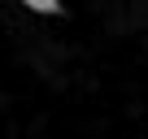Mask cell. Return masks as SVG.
<instances>
[{"label":"cell","instance_id":"6da1fadb","mask_svg":"<svg viewBox=\"0 0 148 139\" xmlns=\"http://www.w3.org/2000/svg\"><path fill=\"white\" fill-rule=\"evenodd\" d=\"M35 13H61V0H26Z\"/></svg>","mask_w":148,"mask_h":139}]
</instances>
